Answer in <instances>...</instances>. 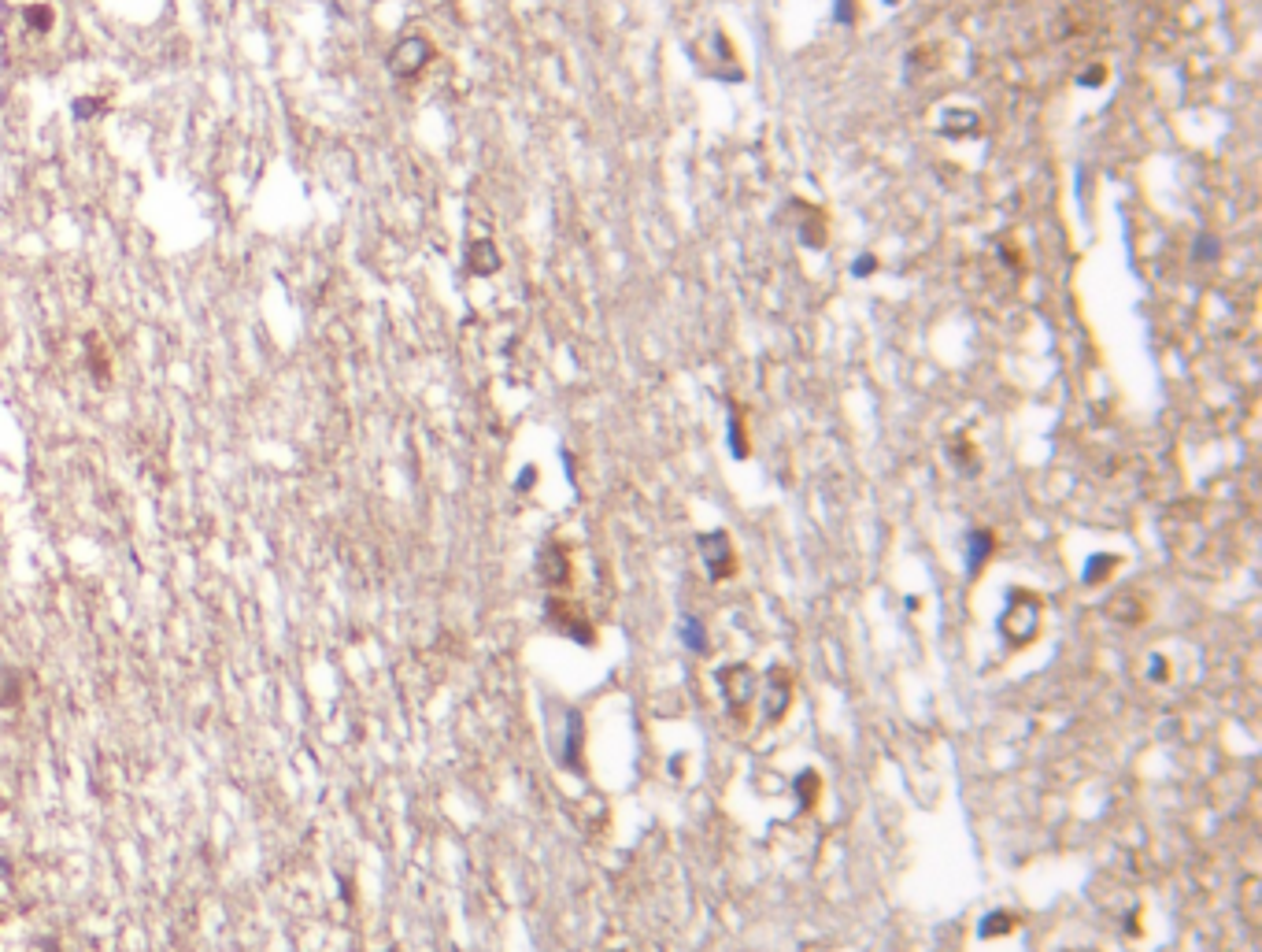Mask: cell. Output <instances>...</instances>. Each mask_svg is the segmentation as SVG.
<instances>
[{"label": "cell", "instance_id": "1", "mask_svg": "<svg viewBox=\"0 0 1262 952\" xmlns=\"http://www.w3.org/2000/svg\"><path fill=\"white\" fill-rule=\"evenodd\" d=\"M430 59H433V45L430 41H426V37H419V34H408V37H400L397 45L389 48V59H386V67L393 71V75H397V79H419L422 71L430 67Z\"/></svg>", "mask_w": 1262, "mask_h": 952}, {"label": "cell", "instance_id": "2", "mask_svg": "<svg viewBox=\"0 0 1262 952\" xmlns=\"http://www.w3.org/2000/svg\"><path fill=\"white\" fill-rule=\"evenodd\" d=\"M700 552H704V563H707V571H711V578H726V574L733 571V549H729V541L722 530L704 534V538H700Z\"/></svg>", "mask_w": 1262, "mask_h": 952}, {"label": "cell", "instance_id": "3", "mask_svg": "<svg viewBox=\"0 0 1262 952\" xmlns=\"http://www.w3.org/2000/svg\"><path fill=\"white\" fill-rule=\"evenodd\" d=\"M466 271L474 278H489L501 271V249L489 242V238H478V242L466 245Z\"/></svg>", "mask_w": 1262, "mask_h": 952}, {"label": "cell", "instance_id": "4", "mask_svg": "<svg viewBox=\"0 0 1262 952\" xmlns=\"http://www.w3.org/2000/svg\"><path fill=\"white\" fill-rule=\"evenodd\" d=\"M797 208L804 212V223H800V242L808 245V249H822V245H826V219H822V212L808 208L804 200H797Z\"/></svg>", "mask_w": 1262, "mask_h": 952}, {"label": "cell", "instance_id": "5", "mask_svg": "<svg viewBox=\"0 0 1262 952\" xmlns=\"http://www.w3.org/2000/svg\"><path fill=\"white\" fill-rule=\"evenodd\" d=\"M970 130H978V115L974 112H963V108H952V112L941 119V134L944 138H963Z\"/></svg>", "mask_w": 1262, "mask_h": 952}, {"label": "cell", "instance_id": "6", "mask_svg": "<svg viewBox=\"0 0 1262 952\" xmlns=\"http://www.w3.org/2000/svg\"><path fill=\"white\" fill-rule=\"evenodd\" d=\"M992 545H996V538H992L989 530H974V534H970V552H967V567H970V571H978L981 563L989 560V556H992Z\"/></svg>", "mask_w": 1262, "mask_h": 952}, {"label": "cell", "instance_id": "7", "mask_svg": "<svg viewBox=\"0 0 1262 952\" xmlns=\"http://www.w3.org/2000/svg\"><path fill=\"white\" fill-rule=\"evenodd\" d=\"M578 749H581V719H578V711H570L567 741H563V764H567V768H578Z\"/></svg>", "mask_w": 1262, "mask_h": 952}, {"label": "cell", "instance_id": "8", "mask_svg": "<svg viewBox=\"0 0 1262 952\" xmlns=\"http://www.w3.org/2000/svg\"><path fill=\"white\" fill-rule=\"evenodd\" d=\"M1218 256H1222V242H1218L1215 234L1200 230V234H1196V242H1193V260L1196 264H1211V260H1218Z\"/></svg>", "mask_w": 1262, "mask_h": 952}, {"label": "cell", "instance_id": "9", "mask_svg": "<svg viewBox=\"0 0 1262 952\" xmlns=\"http://www.w3.org/2000/svg\"><path fill=\"white\" fill-rule=\"evenodd\" d=\"M19 693H23V678H19V671H0V708H12V704H19Z\"/></svg>", "mask_w": 1262, "mask_h": 952}, {"label": "cell", "instance_id": "10", "mask_svg": "<svg viewBox=\"0 0 1262 952\" xmlns=\"http://www.w3.org/2000/svg\"><path fill=\"white\" fill-rule=\"evenodd\" d=\"M682 642L689 645L693 653H704V649H707V638H704V627H700V620L685 616V620H682Z\"/></svg>", "mask_w": 1262, "mask_h": 952}, {"label": "cell", "instance_id": "11", "mask_svg": "<svg viewBox=\"0 0 1262 952\" xmlns=\"http://www.w3.org/2000/svg\"><path fill=\"white\" fill-rule=\"evenodd\" d=\"M26 23H30V30H41V34H45L48 26H52V8H48V4H30V8H26Z\"/></svg>", "mask_w": 1262, "mask_h": 952}, {"label": "cell", "instance_id": "12", "mask_svg": "<svg viewBox=\"0 0 1262 952\" xmlns=\"http://www.w3.org/2000/svg\"><path fill=\"white\" fill-rule=\"evenodd\" d=\"M101 112H104V101H97V97H79V101H75V119H79V123L97 119Z\"/></svg>", "mask_w": 1262, "mask_h": 952}, {"label": "cell", "instance_id": "13", "mask_svg": "<svg viewBox=\"0 0 1262 952\" xmlns=\"http://www.w3.org/2000/svg\"><path fill=\"white\" fill-rule=\"evenodd\" d=\"M1107 567H1115V556H1092L1089 567H1085V582H1100Z\"/></svg>", "mask_w": 1262, "mask_h": 952}, {"label": "cell", "instance_id": "14", "mask_svg": "<svg viewBox=\"0 0 1262 952\" xmlns=\"http://www.w3.org/2000/svg\"><path fill=\"white\" fill-rule=\"evenodd\" d=\"M855 19V0H833V23L852 26Z\"/></svg>", "mask_w": 1262, "mask_h": 952}, {"label": "cell", "instance_id": "15", "mask_svg": "<svg viewBox=\"0 0 1262 952\" xmlns=\"http://www.w3.org/2000/svg\"><path fill=\"white\" fill-rule=\"evenodd\" d=\"M874 271H877V260H874V256H870V253H863V256H859V260H855V264H852V278H870V275H874Z\"/></svg>", "mask_w": 1262, "mask_h": 952}, {"label": "cell", "instance_id": "16", "mask_svg": "<svg viewBox=\"0 0 1262 952\" xmlns=\"http://www.w3.org/2000/svg\"><path fill=\"white\" fill-rule=\"evenodd\" d=\"M729 448L737 452V456H748V445H744V430L737 423H729Z\"/></svg>", "mask_w": 1262, "mask_h": 952}, {"label": "cell", "instance_id": "17", "mask_svg": "<svg viewBox=\"0 0 1262 952\" xmlns=\"http://www.w3.org/2000/svg\"><path fill=\"white\" fill-rule=\"evenodd\" d=\"M1007 927H1011V919L1007 916H989L985 923H981V934H1003Z\"/></svg>", "mask_w": 1262, "mask_h": 952}, {"label": "cell", "instance_id": "18", "mask_svg": "<svg viewBox=\"0 0 1262 952\" xmlns=\"http://www.w3.org/2000/svg\"><path fill=\"white\" fill-rule=\"evenodd\" d=\"M1081 86H1103V67H1092L1081 75Z\"/></svg>", "mask_w": 1262, "mask_h": 952}, {"label": "cell", "instance_id": "19", "mask_svg": "<svg viewBox=\"0 0 1262 952\" xmlns=\"http://www.w3.org/2000/svg\"><path fill=\"white\" fill-rule=\"evenodd\" d=\"M534 479H537V470H523V474H519V490H530Z\"/></svg>", "mask_w": 1262, "mask_h": 952}, {"label": "cell", "instance_id": "20", "mask_svg": "<svg viewBox=\"0 0 1262 952\" xmlns=\"http://www.w3.org/2000/svg\"><path fill=\"white\" fill-rule=\"evenodd\" d=\"M4 871H8V863H4V860H0V874H4Z\"/></svg>", "mask_w": 1262, "mask_h": 952}, {"label": "cell", "instance_id": "21", "mask_svg": "<svg viewBox=\"0 0 1262 952\" xmlns=\"http://www.w3.org/2000/svg\"><path fill=\"white\" fill-rule=\"evenodd\" d=\"M885 4H899V0H885Z\"/></svg>", "mask_w": 1262, "mask_h": 952}]
</instances>
